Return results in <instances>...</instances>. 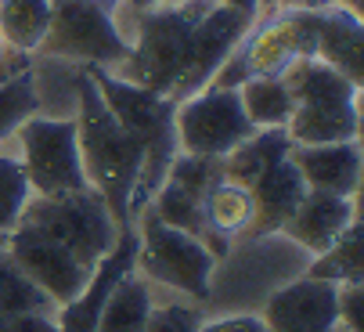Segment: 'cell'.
<instances>
[{
  "mask_svg": "<svg viewBox=\"0 0 364 332\" xmlns=\"http://www.w3.org/2000/svg\"><path fill=\"white\" fill-rule=\"evenodd\" d=\"M76 141L87 185L105 199L109 213L119 228H130V195L141 177L144 152L141 145L119 127V120L101 101L94 80L76 69Z\"/></svg>",
  "mask_w": 364,
  "mask_h": 332,
  "instance_id": "cell-1",
  "label": "cell"
},
{
  "mask_svg": "<svg viewBox=\"0 0 364 332\" xmlns=\"http://www.w3.org/2000/svg\"><path fill=\"white\" fill-rule=\"evenodd\" d=\"M101 101L109 105V113L119 120V127L141 145L144 152V166H141V177L134 185V195H130V224H134V217L148 206V199L159 192V185L166 181V170H170V162L177 159V130H173V113H177V105L163 94H155V90H144L137 83H127L119 76H112L109 69H97V66H87L83 69Z\"/></svg>",
  "mask_w": 364,
  "mask_h": 332,
  "instance_id": "cell-2",
  "label": "cell"
},
{
  "mask_svg": "<svg viewBox=\"0 0 364 332\" xmlns=\"http://www.w3.org/2000/svg\"><path fill=\"white\" fill-rule=\"evenodd\" d=\"M282 80L296 101L285 123L292 145L360 141V83L318 58H299Z\"/></svg>",
  "mask_w": 364,
  "mask_h": 332,
  "instance_id": "cell-3",
  "label": "cell"
},
{
  "mask_svg": "<svg viewBox=\"0 0 364 332\" xmlns=\"http://www.w3.org/2000/svg\"><path fill=\"white\" fill-rule=\"evenodd\" d=\"M299 58H314V11H267L228 54L210 87L238 90L256 76H285Z\"/></svg>",
  "mask_w": 364,
  "mask_h": 332,
  "instance_id": "cell-4",
  "label": "cell"
},
{
  "mask_svg": "<svg viewBox=\"0 0 364 332\" xmlns=\"http://www.w3.org/2000/svg\"><path fill=\"white\" fill-rule=\"evenodd\" d=\"M18 224H29V228L43 232L47 239H55L90 274L112 253V246L123 232L116 224V217L109 213L105 199H101L94 188L73 192V195H33L29 206L22 209Z\"/></svg>",
  "mask_w": 364,
  "mask_h": 332,
  "instance_id": "cell-5",
  "label": "cell"
},
{
  "mask_svg": "<svg viewBox=\"0 0 364 332\" xmlns=\"http://www.w3.org/2000/svg\"><path fill=\"white\" fill-rule=\"evenodd\" d=\"M134 232H137V260L134 271L144 274L148 282L170 286L191 300H210L213 296V274H217V256L205 249L198 239L163 224L144 206L134 217Z\"/></svg>",
  "mask_w": 364,
  "mask_h": 332,
  "instance_id": "cell-6",
  "label": "cell"
},
{
  "mask_svg": "<svg viewBox=\"0 0 364 332\" xmlns=\"http://www.w3.org/2000/svg\"><path fill=\"white\" fill-rule=\"evenodd\" d=\"M43 58L69 62V66H97V69H119L127 62V40L112 19V4L97 0H55L50 29L40 43Z\"/></svg>",
  "mask_w": 364,
  "mask_h": 332,
  "instance_id": "cell-7",
  "label": "cell"
},
{
  "mask_svg": "<svg viewBox=\"0 0 364 332\" xmlns=\"http://www.w3.org/2000/svg\"><path fill=\"white\" fill-rule=\"evenodd\" d=\"M15 155L26 166L33 195H73L87 192L80 162L76 116H33L15 134Z\"/></svg>",
  "mask_w": 364,
  "mask_h": 332,
  "instance_id": "cell-8",
  "label": "cell"
},
{
  "mask_svg": "<svg viewBox=\"0 0 364 332\" xmlns=\"http://www.w3.org/2000/svg\"><path fill=\"white\" fill-rule=\"evenodd\" d=\"M173 130H177V148L184 155H202V159H224L256 134L238 90L228 87H205L184 98L173 113Z\"/></svg>",
  "mask_w": 364,
  "mask_h": 332,
  "instance_id": "cell-9",
  "label": "cell"
},
{
  "mask_svg": "<svg viewBox=\"0 0 364 332\" xmlns=\"http://www.w3.org/2000/svg\"><path fill=\"white\" fill-rule=\"evenodd\" d=\"M4 253L29 274V279L55 300L58 307L76 300L83 293V286L90 282V271L69 253L62 249L55 239H47L43 232L18 224L15 232H8V246Z\"/></svg>",
  "mask_w": 364,
  "mask_h": 332,
  "instance_id": "cell-10",
  "label": "cell"
},
{
  "mask_svg": "<svg viewBox=\"0 0 364 332\" xmlns=\"http://www.w3.org/2000/svg\"><path fill=\"white\" fill-rule=\"evenodd\" d=\"M339 286L310 279H299L278 286L264 304V325L271 332H325L339 325Z\"/></svg>",
  "mask_w": 364,
  "mask_h": 332,
  "instance_id": "cell-11",
  "label": "cell"
},
{
  "mask_svg": "<svg viewBox=\"0 0 364 332\" xmlns=\"http://www.w3.org/2000/svg\"><path fill=\"white\" fill-rule=\"evenodd\" d=\"M134 260H137V232L130 224V228L119 232L112 253L94 267V274H90V282L83 286V293L58 307V314H55L58 332H97L101 307H105L112 286L123 279L127 271H134Z\"/></svg>",
  "mask_w": 364,
  "mask_h": 332,
  "instance_id": "cell-12",
  "label": "cell"
},
{
  "mask_svg": "<svg viewBox=\"0 0 364 332\" xmlns=\"http://www.w3.org/2000/svg\"><path fill=\"white\" fill-rule=\"evenodd\" d=\"M357 217H360L357 199L306 188L303 202H299L296 213L285 220L282 235H285L292 246H299L306 256H318V253H325V249L353 224Z\"/></svg>",
  "mask_w": 364,
  "mask_h": 332,
  "instance_id": "cell-13",
  "label": "cell"
},
{
  "mask_svg": "<svg viewBox=\"0 0 364 332\" xmlns=\"http://www.w3.org/2000/svg\"><path fill=\"white\" fill-rule=\"evenodd\" d=\"M289 159L299 170L303 185L314 192H332L357 199L360 192V141L336 145H292Z\"/></svg>",
  "mask_w": 364,
  "mask_h": 332,
  "instance_id": "cell-14",
  "label": "cell"
},
{
  "mask_svg": "<svg viewBox=\"0 0 364 332\" xmlns=\"http://www.w3.org/2000/svg\"><path fill=\"white\" fill-rule=\"evenodd\" d=\"M252 224L245 232V239H264V235H278L285 228V220L296 213V206L306 195V185L299 177V170L292 166V159H278L274 166H267L252 185Z\"/></svg>",
  "mask_w": 364,
  "mask_h": 332,
  "instance_id": "cell-15",
  "label": "cell"
},
{
  "mask_svg": "<svg viewBox=\"0 0 364 332\" xmlns=\"http://www.w3.org/2000/svg\"><path fill=\"white\" fill-rule=\"evenodd\" d=\"M360 15L332 4L325 11H314V58L343 73L346 80L360 83Z\"/></svg>",
  "mask_w": 364,
  "mask_h": 332,
  "instance_id": "cell-16",
  "label": "cell"
},
{
  "mask_svg": "<svg viewBox=\"0 0 364 332\" xmlns=\"http://www.w3.org/2000/svg\"><path fill=\"white\" fill-rule=\"evenodd\" d=\"M252 192L220 177L205 188L202 195V217H205V228H210L220 242H238L245 239L249 224H252Z\"/></svg>",
  "mask_w": 364,
  "mask_h": 332,
  "instance_id": "cell-17",
  "label": "cell"
},
{
  "mask_svg": "<svg viewBox=\"0 0 364 332\" xmlns=\"http://www.w3.org/2000/svg\"><path fill=\"white\" fill-rule=\"evenodd\" d=\"M151 307H155L151 282L137 271H127L112 286L105 307H101L97 332H144L148 318H151Z\"/></svg>",
  "mask_w": 364,
  "mask_h": 332,
  "instance_id": "cell-18",
  "label": "cell"
},
{
  "mask_svg": "<svg viewBox=\"0 0 364 332\" xmlns=\"http://www.w3.org/2000/svg\"><path fill=\"white\" fill-rule=\"evenodd\" d=\"M289 148H292V141H289L285 127H274V130H256L249 141H242L235 152H228V155L220 159V170H224V177H228V181H235V185L249 188L259 174L267 170V166H274L278 159H285V155H289Z\"/></svg>",
  "mask_w": 364,
  "mask_h": 332,
  "instance_id": "cell-19",
  "label": "cell"
},
{
  "mask_svg": "<svg viewBox=\"0 0 364 332\" xmlns=\"http://www.w3.org/2000/svg\"><path fill=\"white\" fill-rule=\"evenodd\" d=\"M55 15V0H0V40L18 54H36Z\"/></svg>",
  "mask_w": 364,
  "mask_h": 332,
  "instance_id": "cell-20",
  "label": "cell"
},
{
  "mask_svg": "<svg viewBox=\"0 0 364 332\" xmlns=\"http://www.w3.org/2000/svg\"><path fill=\"white\" fill-rule=\"evenodd\" d=\"M238 98H242V108L256 130H274V127H285L292 120V94L285 87L282 76H256V80H245L238 87Z\"/></svg>",
  "mask_w": 364,
  "mask_h": 332,
  "instance_id": "cell-21",
  "label": "cell"
},
{
  "mask_svg": "<svg viewBox=\"0 0 364 332\" xmlns=\"http://www.w3.org/2000/svg\"><path fill=\"white\" fill-rule=\"evenodd\" d=\"M360 232L364 228H360V217H357L325 253H318L306 264L303 274L332 282V286H360Z\"/></svg>",
  "mask_w": 364,
  "mask_h": 332,
  "instance_id": "cell-22",
  "label": "cell"
},
{
  "mask_svg": "<svg viewBox=\"0 0 364 332\" xmlns=\"http://www.w3.org/2000/svg\"><path fill=\"white\" fill-rule=\"evenodd\" d=\"M4 314H58V304L8 253H0V318Z\"/></svg>",
  "mask_w": 364,
  "mask_h": 332,
  "instance_id": "cell-23",
  "label": "cell"
},
{
  "mask_svg": "<svg viewBox=\"0 0 364 332\" xmlns=\"http://www.w3.org/2000/svg\"><path fill=\"white\" fill-rule=\"evenodd\" d=\"M33 116H40V90H36L33 66H29L18 76L0 83V145L15 141L18 127Z\"/></svg>",
  "mask_w": 364,
  "mask_h": 332,
  "instance_id": "cell-24",
  "label": "cell"
},
{
  "mask_svg": "<svg viewBox=\"0 0 364 332\" xmlns=\"http://www.w3.org/2000/svg\"><path fill=\"white\" fill-rule=\"evenodd\" d=\"M29 199H33V188H29L22 159L15 152H0V232L4 235L18 228Z\"/></svg>",
  "mask_w": 364,
  "mask_h": 332,
  "instance_id": "cell-25",
  "label": "cell"
},
{
  "mask_svg": "<svg viewBox=\"0 0 364 332\" xmlns=\"http://www.w3.org/2000/svg\"><path fill=\"white\" fill-rule=\"evenodd\" d=\"M198 325H202L198 307H191V304H159V307H151V318H148L144 332H198Z\"/></svg>",
  "mask_w": 364,
  "mask_h": 332,
  "instance_id": "cell-26",
  "label": "cell"
},
{
  "mask_svg": "<svg viewBox=\"0 0 364 332\" xmlns=\"http://www.w3.org/2000/svg\"><path fill=\"white\" fill-rule=\"evenodd\" d=\"M0 332H58L55 314H4Z\"/></svg>",
  "mask_w": 364,
  "mask_h": 332,
  "instance_id": "cell-27",
  "label": "cell"
},
{
  "mask_svg": "<svg viewBox=\"0 0 364 332\" xmlns=\"http://www.w3.org/2000/svg\"><path fill=\"white\" fill-rule=\"evenodd\" d=\"M198 332H271V328L264 325V318H256V314H231V318L202 321Z\"/></svg>",
  "mask_w": 364,
  "mask_h": 332,
  "instance_id": "cell-28",
  "label": "cell"
},
{
  "mask_svg": "<svg viewBox=\"0 0 364 332\" xmlns=\"http://www.w3.org/2000/svg\"><path fill=\"white\" fill-rule=\"evenodd\" d=\"M360 304H364V293L360 286H339V325L350 328V332H360Z\"/></svg>",
  "mask_w": 364,
  "mask_h": 332,
  "instance_id": "cell-29",
  "label": "cell"
},
{
  "mask_svg": "<svg viewBox=\"0 0 364 332\" xmlns=\"http://www.w3.org/2000/svg\"><path fill=\"white\" fill-rule=\"evenodd\" d=\"M29 66H33V54H18V51H11L4 40H0V83L11 80V76H18V73L29 69Z\"/></svg>",
  "mask_w": 364,
  "mask_h": 332,
  "instance_id": "cell-30",
  "label": "cell"
},
{
  "mask_svg": "<svg viewBox=\"0 0 364 332\" xmlns=\"http://www.w3.org/2000/svg\"><path fill=\"white\" fill-rule=\"evenodd\" d=\"M339 4V0H264V15L267 11H325Z\"/></svg>",
  "mask_w": 364,
  "mask_h": 332,
  "instance_id": "cell-31",
  "label": "cell"
},
{
  "mask_svg": "<svg viewBox=\"0 0 364 332\" xmlns=\"http://www.w3.org/2000/svg\"><path fill=\"white\" fill-rule=\"evenodd\" d=\"M217 4H224V8H235V11H242V15H252V19H259V15H264V0H217Z\"/></svg>",
  "mask_w": 364,
  "mask_h": 332,
  "instance_id": "cell-32",
  "label": "cell"
},
{
  "mask_svg": "<svg viewBox=\"0 0 364 332\" xmlns=\"http://www.w3.org/2000/svg\"><path fill=\"white\" fill-rule=\"evenodd\" d=\"M130 8H163V4H181V0H127Z\"/></svg>",
  "mask_w": 364,
  "mask_h": 332,
  "instance_id": "cell-33",
  "label": "cell"
},
{
  "mask_svg": "<svg viewBox=\"0 0 364 332\" xmlns=\"http://www.w3.org/2000/svg\"><path fill=\"white\" fill-rule=\"evenodd\" d=\"M4 246H8V235H4V232H0V253H4Z\"/></svg>",
  "mask_w": 364,
  "mask_h": 332,
  "instance_id": "cell-34",
  "label": "cell"
},
{
  "mask_svg": "<svg viewBox=\"0 0 364 332\" xmlns=\"http://www.w3.org/2000/svg\"><path fill=\"white\" fill-rule=\"evenodd\" d=\"M325 332H350V328H343V325H332V328H325Z\"/></svg>",
  "mask_w": 364,
  "mask_h": 332,
  "instance_id": "cell-35",
  "label": "cell"
},
{
  "mask_svg": "<svg viewBox=\"0 0 364 332\" xmlns=\"http://www.w3.org/2000/svg\"><path fill=\"white\" fill-rule=\"evenodd\" d=\"M97 4H116V0H97Z\"/></svg>",
  "mask_w": 364,
  "mask_h": 332,
  "instance_id": "cell-36",
  "label": "cell"
}]
</instances>
